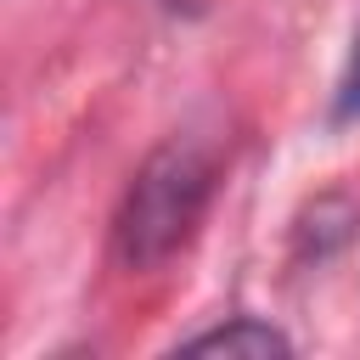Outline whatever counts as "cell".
<instances>
[{"mask_svg": "<svg viewBox=\"0 0 360 360\" xmlns=\"http://www.w3.org/2000/svg\"><path fill=\"white\" fill-rule=\"evenodd\" d=\"M214 197V158L191 141H163L135 180L124 186V202L112 214V259L129 276H146L169 264L202 225Z\"/></svg>", "mask_w": 360, "mask_h": 360, "instance_id": "1", "label": "cell"}, {"mask_svg": "<svg viewBox=\"0 0 360 360\" xmlns=\"http://www.w3.org/2000/svg\"><path fill=\"white\" fill-rule=\"evenodd\" d=\"M186 349L191 354H225V360H281V354H292V343L270 321H253V315H236L214 332H197V338H186Z\"/></svg>", "mask_w": 360, "mask_h": 360, "instance_id": "2", "label": "cell"}, {"mask_svg": "<svg viewBox=\"0 0 360 360\" xmlns=\"http://www.w3.org/2000/svg\"><path fill=\"white\" fill-rule=\"evenodd\" d=\"M338 118H360V34H354V51H349V68L338 84Z\"/></svg>", "mask_w": 360, "mask_h": 360, "instance_id": "3", "label": "cell"}]
</instances>
